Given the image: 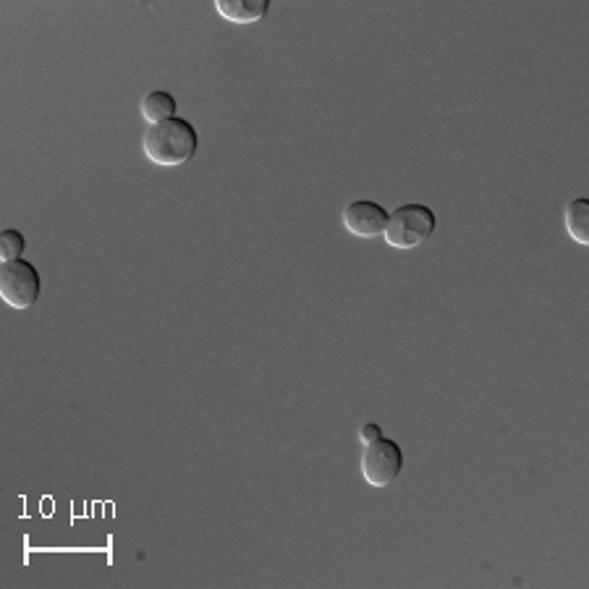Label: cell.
<instances>
[{
    "label": "cell",
    "instance_id": "obj_1",
    "mask_svg": "<svg viewBox=\"0 0 589 589\" xmlns=\"http://www.w3.org/2000/svg\"><path fill=\"white\" fill-rule=\"evenodd\" d=\"M197 144V129L184 118H168V121L147 126L142 137L144 155L163 168H176L194 158Z\"/></svg>",
    "mask_w": 589,
    "mask_h": 589
},
{
    "label": "cell",
    "instance_id": "obj_2",
    "mask_svg": "<svg viewBox=\"0 0 589 589\" xmlns=\"http://www.w3.org/2000/svg\"><path fill=\"white\" fill-rule=\"evenodd\" d=\"M435 213H432L427 205H404L398 207L396 213L388 220V228H385V241L391 244L393 249H417L419 244H425L435 233Z\"/></svg>",
    "mask_w": 589,
    "mask_h": 589
},
{
    "label": "cell",
    "instance_id": "obj_3",
    "mask_svg": "<svg viewBox=\"0 0 589 589\" xmlns=\"http://www.w3.org/2000/svg\"><path fill=\"white\" fill-rule=\"evenodd\" d=\"M42 291V278L37 268L27 260L3 262L0 270V296L8 307L29 309L35 307Z\"/></svg>",
    "mask_w": 589,
    "mask_h": 589
},
{
    "label": "cell",
    "instance_id": "obj_4",
    "mask_svg": "<svg viewBox=\"0 0 589 589\" xmlns=\"http://www.w3.org/2000/svg\"><path fill=\"white\" fill-rule=\"evenodd\" d=\"M404 469V451L396 440L377 438L375 443H367L362 453V477L372 487H388L398 480Z\"/></svg>",
    "mask_w": 589,
    "mask_h": 589
},
{
    "label": "cell",
    "instance_id": "obj_5",
    "mask_svg": "<svg viewBox=\"0 0 589 589\" xmlns=\"http://www.w3.org/2000/svg\"><path fill=\"white\" fill-rule=\"evenodd\" d=\"M388 210L377 202H370V199H357L351 202L346 210H343V226L346 231L354 233L357 239H377L383 236L385 228H388Z\"/></svg>",
    "mask_w": 589,
    "mask_h": 589
},
{
    "label": "cell",
    "instance_id": "obj_6",
    "mask_svg": "<svg viewBox=\"0 0 589 589\" xmlns=\"http://www.w3.org/2000/svg\"><path fill=\"white\" fill-rule=\"evenodd\" d=\"M215 11L231 24H254L265 19L270 0H215Z\"/></svg>",
    "mask_w": 589,
    "mask_h": 589
},
{
    "label": "cell",
    "instance_id": "obj_7",
    "mask_svg": "<svg viewBox=\"0 0 589 589\" xmlns=\"http://www.w3.org/2000/svg\"><path fill=\"white\" fill-rule=\"evenodd\" d=\"M142 118L147 124H160V121H168V118H176V97L171 92H150V95L142 100Z\"/></svg>",
    "mask_w": 589,
    "mask_h": 589
},
{
    "label": "cell",
    "instance_id": "obj_8",
    "mask_svg": "<svg viewBox=\"0 0 589 589\" xmlns=\"http://www.w3.org/2000/svg\"><path fill=\"white\" fill-rule=\"evenodd\" d=\"M566 228H569V236L587 247L589 244V202L587 199H574L569 207H566Z\"/></svg>",
    "mask_w": 589,
    "mask_h": 589
},
{
    "label": "cell",
    "instance_id": "obj_9",
    "mask_svg": "<svg viewBox=\"0 0 589 589\" xmlns=\"http://www.w3.org/2000/svg\"><path fill=\"white\" fill-rule=\"evenodd\" d=\"M24 249H27V239L16 228H6L0 233V262L21 260Z\"/></svg>",
    "mask_w": 589,
    "mask_h": 589
},
{
    "label": "cell",
    "instance_id": "obj_10",
    "mask_svg": "<svg viewBox=\"0 0 589 589\" xmlns=\"http://www.w3.org/2000/svg\"><path fill=\"white\" fill-rule=\"evenodd\" d=\"M377 438H383V430H380V425H364L362 430H359V440H362L364 446H367V443H375Z\"/></svg>",
    "mask_w": 589,
    "mask_h": 589
}]
</instances>
